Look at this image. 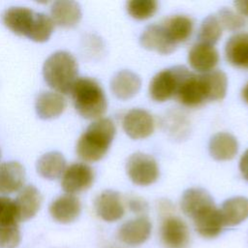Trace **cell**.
Here are the masks:
<instances>
[{
  "instance_id": "obj_1",
  "label": "cell",
  "mask_w": 248,
  "mask_h": 248,
  "mask_svg": "<svg viewBox=\"0 0 248 248\" xmlns=\"http://www.w3.org/2000/svg\"><path fill=\"white\" fill-rule=\"evenodd\" d=\"M115 135L114 123L109 118H99L91 123L77 142L78 156L85 162L101 160L108 152Z\"/></svg>"
},
{
  "instance_id": "obj_2",
  "label": "cell",
  "mask_w": 248,
  "mask_h": 248,
  "mask_svg": "<svg viewBox=\"0 0 248 248\" xmlns=\"http://www.w3.org/2000/svg\"><path fill=\"white\" fill-rule=\"evenodd\" d=\"M70 93L77 111L83 118L99 119L106 112L107 98L101 85L95 79L78 78Z\"/></svg>"
},
{
  "instance_id": "obj_3",
  "label": "cell",
  "mask_w": 248,
  "mask_h": 248,
  "mask_svg": "<svg viewBox=\"0 0 248 248\" xmlns=\"http://www.w3.org/2000/svg\"><path fill=\"white\" fill-rule=\"evenodd\" d=\"M78 67L76 58L64 50L52 53L43 66L45 81L57 93L68 94L71 92L78 78Z\"/></svg>"
},
{
  "instance_id": "obj_4",
  "label": "cell",
  "mask_w": 248,
  "mask_h": 248,
  "mask_svg": "<svg viewBox=\"0 0 248 248\" xmlns=\"http://www.w3.org/2000/svg\"><path fill=\"white\" fill-rule=\"evenodd\" d=\"M174 96L186 107H199L206 102L201 75H195L186 67L179 66V78Z\"/></svg>"
},
{
  "instance_id": "obj_5",
  "label": "cell",
  "mask_w": 248,
  "mask_h": 248,
  "mask_svg": "<svg viewBox=\"0 0 248 248\" xmlns=\"http://www.w3.org/2000/svg\"><path fill=\"white\" fill-rule=\"evenodd\" d=\"M126 170L130 179L140 186L150 185L159 176V168L155 159L142 152H136L129 157Z\"/></svg>"
},
{
  "instance_id": "obj_6",
  "label": "cell",
  "mask_w": 248,
  "mask_h": 248,
  "mask_svg": "<svg viewBox=\"0 0 248 248\" xmlns=\"http://www.w3.org/2000/svg\"><path fill=\"white\" fill-rule=\"evenodd\" d=\"M93 181L94 171L92 168L83 163H75L65 170L61 186L67 194L75 195L89 189Z\"/></svg>"
},
{
  "instance_id": "obj_7",
  "label": "cell",
  "mask_w": 248,
  "mask_h": 248,
  "mask_svg": "<svg viewBox=\"0 0 248 248\" xmlns=\"http://www.w3.org/2000/svg\"><path fill=\"white\" fill-rule=\"evenodd\" d=\"M160 234L162 242L167 248H187L190 241L187 224L176 216H169L164 219Z\"/></svg>"
},
{
  "instance_id": "obj_8",
  "label": "cell",
  "mask_w": 248,
  "mask_h": 248,
  "mask_svg": "<svg viewBox=\"0 0 248 248\" xmlns=\"http://www.w3.org/2000/svg\"><path fill=\"white\" fill-rule=\"evenodd\" d=\"M179 78V66L156 74L149 84L150 97L156 102H165L175 95Z\"/></svg>"
},
{
  "instance_id": "obj_9",
  "label": "cell",
  "mask_w": 248,
  "mask_h": 248,
  "mask_svg": "<svg viewBox=\"0 0 248 248\" xmlns=\"http://www.w3.org/2000/svg\"><path fill=\"white\" fill-rule=\"evenodd\" d=\"M122 126L131 139H144L153 133L154 119L147 110L133 108L124 115Z\"/></svg>"
},
{
  "instance_id": "obj_10",
  "label": "cell",
  "mask_w": 248,
  "mask_h": 248,
  "mask_svg": "<svg viewBox=\"0 0 248 248\" xmlns=\"http://www.w3.org/2000/svg\"><path fill=\"white\" fill-rule=\"evenodd\" d=\"M140 45L149 50H155L162 54L174 51L176 44L170 38L163 24H151L147 26L140 35Z\"/></svg>"
},
{
  "instance_id": "obj_11",
  "label": "cell",
  "mask_w": 248,
  "mask_h": 248,
  "mask_svg": "<svg viewBox=\"0 0 248 248\" xmlns=\"http://www.w3.org/2000/svg\"><path fill=\"white\" fill-rule=\"evenodd\" d=\"M94 206L97 215L107 222L121 219L125 212L120 194L113 190L103 191L96 198Z\"/></svg>"
},
{
  "instance_id": "obj_12",
  "label": "cell",
  "mask_w": 248,
  "mask_h": 248,
  "mask_svg": "<svg viewBox=\"0 0 248 248\" xmlns=\"http://www.w3.org/2000/svg\"><path fill=\"white\" fill-rule=\"evenodd\" d=\"M35 12L26 7H11L2 15L4 25L18 36H28L35 17Z\"/></svg>"
},
{
  "instance_id": "obj_13",
  "label": "cell",
  "mask_w": 248,
  "mask_h": 248,
  "mask_svg": "<svg viewBox=\"0 0 248 248\" xmlns=\"http://www.w3.org/2000/svg\"><path fill=\"white\" fill-rule=\"evenodd\" d=\"M151 223L146 217H138L122 224L118 230V238L130 246L145 242L151 232Z\"/></svg>"
},
{
  "instance_id": "obj_14",
  "label": "cell",
  "mask_w": 248,
  "mask_h": 248,
  "mask_svg": "<svg viewBox=\"0 0 248 248\" xmlns=\"http://www.w3.org/2000/svg\"><path fill=\"white\" fill-rule=\"evenodd\" d=\"M214 205L212 197L202 188L187 189L180 201V207L183 213L192 219Z\"/></svg>"
},
{
  "instance_id": "obj_15",
  "label": "cell",
  "mask_w": 248,
  "mask_h": 248,
  "mask_svg": "<svg viewBox=\"0 0 248 248\" xmlns=\"http://www.w3.org/2000/svg\"><path fill=\"white\" fill-rule=\"evenodd\" d=\"M81 204L78 197L66 194L55 199L49 205L51 217L58 223L74 222L80 214Z\"/></svg>"
},
{
  "instance_id": "obj_16",
  "label": "cell",
  "mask_w": 248,
  "mask_h": 248,
  "mask_svg": "<svg viewBox=\"0 0 248 248\" xmlns=\"http://www.w3.org/2000/svg\"><path fill=\"white\" fill-rule=\"evenodd\" d=\"M15 204L18 222L27 221L39 211L42 204V195L35 186L27 185L19 191Z\"/></svg>"
},
{
  "instance_id": "obj_17",
  "label": "cell",
  "mask_w": 248,
  "mask_h": 248,
  "mask_svg": "<svg viewBox=\"0 0 248 248\" xmlns=\"http://www.w3.org/2000/svg\"><path fill=\"white\" fill-rule=\"evenodd\" d=\"M219 61L217 49L207 44H195L188 53V62L193 69L198 72L207 73L212 71Z\"/></svg>"
},
{
  "instance_id": "obj_18",
  "label": "cell",
  "mask_w": 248,
  "mask_h": 248,
  "mask_svg": "<svg viewBox=\"0 0 248 248\" xmlns=\"http://www.w3.org/2000/svg\"><path fill=\"white\" fill-rule=\"evenodd\" d=\"M25 181V170L16 161L0 165V193L11 194L20 190Z\"/></svg>"
},
{
  "instance_id": "obj_19",
  "label": "cell",
  "mask_w": 248,
  "mask_h": 248,
  "mask_svg": "<svg viewBox=\"0 0 248 248\" xmlns=\"http://www.w3.org/2000/svg\"><path fill=\"white\" fill-rule=\"evenodd\" d=\"M193 221L198 233L205 238L216 237L224 227L220 209L215 205L197 215Z\"/></svg>"
},
{
  "instance_id": "obj_20",
  "label": "cell",
  "mask_w": 248,
  "mask_h": 248,
  "mask_svg": "<svg viewBox=\"0 0 248 248\" xmlns=\"http://www.w3.org/2000/svg\"><path fill=\"white\" fill-rule=\"evenodd\" d=\"M140 84V78L137 74L130 70H121L111 78L110 88L118 99L127 100L139 92Z\"/></svg>"
},
{
  "instance_id": "obj_21",
  "label": "cell",
  "mask_w": 248,
  "mask_h": 248,
  "mask_svg": "<svg viewBox=\"0 0 248 248\" xmlns=\"http://www.w3.org/2000/svg\"><path fill=\"white\" fill-rule=\"evenodd\" d=\"M66 100L62 94L52 91H44L36 99L35 108L42 119H51L59 116L66 108Z\"/></svg>"
},
{
  "instance_id": "obj_22",
  "label": "cell",
  "mask_w": 248,
  "mask_h": 248,
  "mask_svg": "<svg viewBox=\"0 0 248 248\" xmlns=\"http://www.w3.org/2000/svg\"><path fill=\"white\" fill-rule=\"evenodd\" d=\"M226 58L232 66L248 70V33L230 37L225 46Z\"/></svg>"
},
{
  "instance_id": "obj_23",
  "label": "cell",
  "mask_w": 248,
  "mask_h": 248,
  "mask_svg": "<svg viewBox=\"0 0 248 248\" xmlns=\"http://www.w3.org/2000/svg\"><path fill=\"white\" fill-rule=\"evenodd\" d=\"M51 19L62 27H73L81 18V9L78 3L69 0H60L52 4L50 8Z\"/></svg>"
},
{
  "instance_id": "obj_24",
  "label": "cell",
  "mask_w": 248,
  "mask_h": 248,
  "mask_svg": "<svg viewBox=\"0 0 248 248\" xmlns=\"http://www.w3.org/2000/svg\"><path fill=\"white\" fill-rule=\"evenodd\" d=\"M237 150V140L229 133H217L209 140L210 155L218 161L232 159L236 155Z\"/></svg>"
},
{
  "instance_id": "obj_25",
  "label": "cell",
  "mask_w": 248,
  "mask_h": 248,
  "mask_svg": "<svg viewBox=\"0 0 248 248\" xmlns=\"http://www.w3.org/2000/svg\"><path fill=\"white\" fill-rule=\"evenodd\" d=\"M224 226L233 227L248 218V199L233 197L226 200L220 209Z\"/></svg>"
},
{
  "instance_id": "obj_26",
  "label": "cell",
  "mask_w": 248,
  "mask_h": 248,
  "mask_svg": "<svg viewBox=\"0 0 248 248\" xmlns=\"http://www.w3.org/2000/svg\"><path fill=\"white\" fill-rule=\"evenodd\" d=\"M36 167L41 176L52 180L64 173L66 160L60 152L50 151L40 157Z\"/></svg>"
},
{
  "instance_id": "obj_27",
  "label": "cell",
  "mask_w": 248,
  "mask_h": 248,
  "mask_svg": "<svg viewBox=\"0 0 248 248\" xmlns=\"http://www.w3.org/2000/svg\"><path fill=\"white\" fill-rule=\"evenodd\" d=\"M206 101L222 100L227 92L228 78L226 74L221 70H212L201 75Z\"/></svg>"
},
{
  "instance_id": "obj_28",
  "label": "cell",
  "mask_w": 248,
  "mask_h": 248,
  "mask_svg": "<svg viewBox=\"0 0 248 248\" xmlns=\"http://www.w3.org/2000/svg\"><path fill=\"white\" fill-rule=\"evenodd\" d=\"M170 38L177 45L187 41L193 31L194 22L191 17L182 15L172 16L163 23Z\"/></svg>"
},
{
  "instance_id": "obj_29",
  "label": "cell",
  "mask_w": 248,
  "mask_h": 248,
  "mask_svg": "<svg viewBox=\"0 0 248 248\" xmlns=\"http://www.w3.org/2000/svg\"><path fill=\"white\" fill-rule=\"evenodd\" d=\"M54 28L51 17L44 13H36L28 38L34 42L43 43L49 39Z\"/></svg>"
},
{
  "instance_id": "obj_30",
  "label": "cell",
  "mask_w": 248,
  "mask_h": 248,
  "mask_svg": "<svg viewBox=\"0 0 248 248\" xmlns=\"http://www.w3.org/2000/svg\"><path fill=\"white\" fill-rule=\"evenodd\" d=\"M222 30L223 28L216 15H210L206 16L202 20L199 30L198 37L200 43L213 46L222 36Z\"/></svg>"
},
{
  "instance_id": "obj_31",
  "label": "cell",
  "mask_w": 248,
  "mask_h": 248,
  "mask_svg": "<svg viewBox=\"0 0 248 248\" xmlns=\"http://www.w3.org/2000/svg\"><path fill=\"white\" fill-rule=\"evenodd\" d=\"M158 8L155 0H131L127 3L129 15L136 19H146L152 16Z\"/></svg>"
},
{
  "instance_id": "obj_32",
  "label": "cell",
  "mask_w": 248,
  "mask_h": 248,
  "mask_svg": "<svg viewBox=\"0 0 248 248\" xmlns=\"http://www.w3.org/2000/svg\"><path fill=\"white\" fill-rule=\"evenodd\" d=\"M20 242V232L16 222L0 224V248H16Z\"/></svg>"
},
{
  "instance_id": "obj_33",
  "label": "cell",
  "mask_w": 248,
  "mask_h": 248,
  "mask_svg": "<svg viewBox=\"0 0 248 248\" xmlns=\"http://www.w3.org/2000/svg\"><path fill=\"white\" fill-rule=\"evenodd\" d=\"M216 16L222 28L230 31H235L237 29H240L245 24L244 18L239 14L235 13L230 8L224 7L220 9Z\"/></svg>"
},
{
  "instance_id": "obj_34",
  "label": "cell",
  "mask_w": 248,
  "mask_h": 248,
  "mask_svg": "<svg viewBox=\"0 0 248 248\" xmlns=\"http://www.w3.org/2000/svg\"><path fill=\"white\" fill-rule=\"evenodd\" d=\"M12 222L18 223L15 201L2 196L0 197V224Z\"/></svg>"
},
{
  "instance_id": "obj_35",
  "label": "cell",
  "mask_w": 248,
  "mask_h": 248,
  "mask_svg": "<svg viewBox=\"0 0 248 248\" xmlns=\"http://www.w3.org/2000/svg\"><path fill=\"white\" fill-rule=\"evenodd\" d=\"M129 207L136 213H142L147 209V203L140 199H133L129 202Z\"/></svg>"
},
{
  "instance_id": "obj_36",
  "label": "cell",
  "mask_w": 248,
  "mask_h": 248,
  "mask_svg": "<svg viewBox=\"0 0 248 248\" xmlns=\"http://www.w3.org/2000/svg\"><path fill=\"white\" fill-rule=\"evenodd\" d=\"M239 170L243 177L248 180V149L243 153L239 161Z\"/></svg>"
},
{
  "instance_id": "obj_37",
  "label": "cell",
  "mask_w": 248,
  "mask_h": 248,
  "mask_svg": "<svg viewBox=\"0 0 248 248\" xmlns=\"http://www.w3.org/2000/svg\"><path fill=\"white\" fill-rule=\"evenodd\" d=\"M234 6H235L236 10L239 12V14L248 16V0L235 1Z\"/></svg>"
},
{
  "instance_id": "obj_38",
  "label": "cell",
  "mask_w": 248,
  "mask_h": 248,
  "mask_svg": "<svg viewBox=\"0 0 248 248\" xmlns=\"http://www.w3.org/2000/svg\"><path fill=\"white\" fill-rule=\"evenodd\" d=\"M241 95H242L243 100H244L246 103H248V82H247L246 85L243 87L242 92H241Z\"/></svg>"
}]
</instances>
